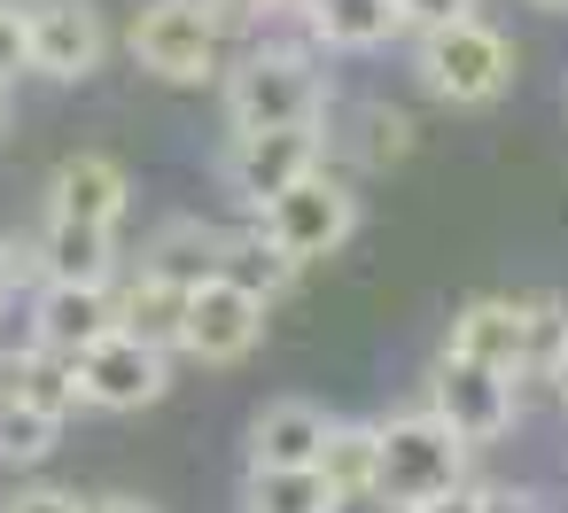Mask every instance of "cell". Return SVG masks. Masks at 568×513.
I'll return each instance as SVG.
<instances>
[{"label":"cell","instance_id":"1","mask_svg":"<svg viewBox=\"0 0 568 513\" xmlns=\"http://www.w3.org/2000/svg\"><path fill=\"white\" fill-rule=\"evenodd\" d=\"M335 110H343L335 71H327V55L312 48V32H304L296 9H281V17L234 55V71L219 79V117H226V133H296V125H327Z\"/></svg>","mask_w":568,"mask_h":513},{"label":"cell","instance_id":"2","mask_svg":"<svg viewBox=\"0 0 568 513\" xmlns=\"http://www.w3.org/2000/svg\"><path fill=\"white\" fill-rule=\"evenodd\" d=\"M118 48L149 86H172V94H203V86L219 94V79L242 55V40L203 9V0H133Z\"/></svg>","mask_w":568,"mask_h":513},{"label":"cell","instance_id":"3","mask_svg":"<svg viewBox=\"0 0 568 513\" xmlns=\"http://www.w3.org/2000/svg\"><path fill=\"white\" fill-rule=\"evenodd\" d=\"M405 71H413V86H420L436 110H490V102L514 94L521 48H514L490 17H459V24H444V32L405 40Z\"/></svg>","mask_w":568,"mask_h":513},{"label":"cell","instance_id":"4","mask_svg":"<svg viewBox=\"0 0 568 513\" xmlns=\"http://www.w3.org/2000/svg\"><path fill=\"white\" fill-rule=\"evenodd\" d=\"M250 226H257L281 257H296V265L312 273V265H327V257H343V249H351V234L366 226V195H358V179H351V172L320 164V172H304L288 195H273Z\"/></svg>","mask_w":568,"mask_h":513},{"label":"cell","instance_id":"5","mask_svg":"<svg viewBox=\"0 0 568 513\" xmlns=\"http://www.w3.org/2000/svg\"><path fill=\"white\" fill-rule=\"evenodd\" d=\"M374 435H382V490H389L397 505H428L436 490H452V482L475 474V451H467L420 397L397 404V412H374Z\"/></svg>","mask_w":568,"mask_h":513},{"label":"cell","instance_id":"6","mask_svg":"<svg viewBox=\"0 0 568 513\" xmlns=\"http://www.w3.org/2000/svg\"><path fill=\"white\" fill-rule=\"evenodd\" d=\"M335 164L327 125H296V133H226L219 148V187L234 203V218H257L273 195H288L304 172Z\"/></svg>","mask_w":568,"mask_h":513},{"label":"cell","instance_id":"7","mask_svg":"<svg viewBox=\"0 0 568 513\" xmlns=\"http://www.w3.org/2000/svg\"><path fill=\"white\" fill-rule=\"evenodd\" d=\"M24 40H32V79L48 86H94L118 55L102 0H24Z\"/></svg>","mask_w":568,"mask_h":513},{"label":"cell","instance_id":"8","mask_svg":"<svg viewBox=\"0 0 568 513\" xmlns=\"http://www.w3.org/2000/svg\"><path fill=\"white\" fill-rule=\"evenodd\" d=\"M265 327H273V304L234 288V280H203L187 296V319H180V366H203V373H234L265 350Z\"/></svg>","mask_w":568,"mask_h":513},{"label":"cell","instance_id":"9","mask_svg":"<svg viewBox=\"0 0 568 513\" xmlns=\"http://www.w3.org/2000/svg\"><path fill=\"white\" fill-rule=\"evenodd\" d=\"M420 404H428L467 451L506 443L514 420H521L514 373H490V366H467V358H444V350H436V366H428V381H420Z\"/></svg>","mask_w":568,"mask_h":513},{"label":"cell","instance_id":"10","mask_svg":"<svg viewBox=\"0 0 568 513\" xmlns=\"http://www.w3.org/2000/svg\"><path fill=\"white\" fill-rule=\"evenodd\" d=\"M71 366H79L87 412H110V420H133V412H149V404H164L172 381H180V358H172V350H149V342H133V335H118V327H110L94 350H79Z\"/></svg>","mask_w":568,"mask_h":513},{"label":"cell","instance_id":"11","mask_svg":"<svg viewBox=\"0 0 568 513\" xmlns=\"http://www.w3.org/2000/svg\"><path fill=\"white\" fill-rule=\"evenodd\" d=\"M327 148H335V172L382 179V172H405L420 156V117L405 102H389V94H366V102L327 117Z\"/></svg>","mask_w":568,"mask_h":513},{"label":"cell","instance_id":"12","mask_svg":"<svg viewBox=\"0 0 568 513\" xmlns=\"http://www.w3.org/2000/svg\"><path fill=\"white\" fill-rule=\"evenodd\" d=\"M40 218H79V226H118L125 234V218H133V172H125V156L71 148L48 172V187H40Z\"/></svg>","mask_w":568,"mask_h":513},{"label":"cell","instance_id":"13","mask_svg":"<svg viewBox=\"0 0 568 513\" xmlns=\"http://www.w3.org/2000/svg\"><path fill=\"white\" fill-rule=\"evenodd\" d=\"M110 327H118L110 280H102V288H87V280H32V296H24V342H40V350H55V358L94 350Z\"/></svg>","mask_w":568,"mask_h":513},{"label":"cell","instance_id":"14","mask_svg":"<svg viewBox=\"0 0 568 513\" xmlns=\"http://www.w3.org/2000/svg\"><path fill=\"white\" fill-rule=\"evenodd\" d=\"M327 428H335V412H327L320 397L281 389V397H265V404L250 412V428H242V466H312L320 443H327Z\"/></svg>","mask_w":568,"mask_h":513},{"label":"cell","instance_id":"15","mask_svg":"<svg viewBox=\"0 0 568 513\" xmlns=\"http://www.w3.org/2000/svg\"><path fill=\"white\" fill-rule=\"evenodd\" d=\"M32 280H118L125 273V234L118 226H79V218H40L32 226Z\"/></svg>","mask_w":568,"mask_h":513},{"label":"cell","instance_id":"16","mask_svg":"<svg viewBox=\"0 0 568 513\" xmlns=\"http://www.w3.org/2000/svg\"><path fill=\"white\" fill-rule=\"evenodd\" d=\"M444 358L514 373V366H521V288H483V296H467V304L444 319ZM514 389H521V381H514Z\"/></svg>","mask_w":568,"mask_h":513},{"label":"cell","instance_id":"17","mask_svg":"<svg viewBox=\"0 0 568 513\" xmlns=\"http://www.w3.org/2000/svg\"><path fill=\"white\" fill-rule=\"evenodd\" d=\"M110 296H118V335L149 342V350H180V319H187L195 288H180V280H164V273H149V265L125 257V273L110 280Z\"/></svg>","mask_w":568,"mask_h":513},{"label":"cell","instance_id":"18","mask_svg":"<svg viewBox=\"0 0 568 513\" xmlns=\"http://www.w3.org/2000/svg\"><path fill=\"white\" fill-rule=\"evenodd\" d=\"M219 249H226V226L203 218V211H180V218H156L149 226V242H141L133 265L180 280V288H203V280H219Z\"/></svg>","mask_w":568,"mask_h":513},{"label":"cell","instance_id":"19","mask_svg":"<svg viewBox=\"0 0 568 513\" xmlns=\"http://www.w3.org/2000/svg\"><path fill=\"white\" fill-rule=\"evenodd\" d=\"M304 32H312V48H320L327 63H335V55H382V48L405 40L397 0H312V9H304Z\"/></svg>","mask_w":568,"mask_h":513},{"label":"cell","instance_id":"20","mask_svg":"<svg viewBox=\"0 0 568 513\" xmlns=\"http://www.w3.org/2000/svg\"><path fill=\"white\" fill-rule=\"evenodd\" d=\"M0 381H9L32 412H48L55 428H71V420L87 412V397H79V366L55 358V350H40V342H9V350H0Z\"/></svg>","mask_w":568,"mask_h":513},{"label":"cell","instance_id":"21","mask_svg":"<svg viewBox=\"0 0 568 513\" xmlns=\"http://www.w3.org/2000/svg\"><path fill=\"white\" fill-rule=\"evenodd\" d=\"M219 280H234V288H250V296H265V304L281 311V304H288V288L304 280V265H296V257H281L250 218H234V226H226V249H219Z\"/></svg>","mask_w":568,"mask_h":513},{"label":"cell","instance_id":"22","mask_svg":"<svg viewBox=\"0 0 568 513\" xmlns=\"http://www.w3.org/2000/svg\"><path fill=\"white\" fill-rule=\"evenodd\" d=\"M312 474L327 482V497L382 490V435H374V420H358V412H335V428H327V443H320Z\"/></svg>","mask_w":568,"mask_h":513},{"label":"cell","instance_id":"23","mask_svg":"<svg viewBox=\"0 0 568 513\" xmlns=\"http://www.w3.org/2000/svg\"><path fill=\"white\" fill-rule=\"evenodd\" d=\"M560 358H568V296L560 288H521V366H514V381L552 389Z\"/></svg>","mask_w":568,"mask_h":513},{"label":"cell","instance_id":"24","mask_svg":"<svg viewBox=\"0 0 568 513\" xmlns=\"http://www.w3.org/2000/svg\"><path fill=\"white\" fill-rule=\"evenodd\" d=\"M55 451H63V428H55L48 412H32L9 381H0V466L32 474V466H48Z\"/></svg>","mask_w":568,"mask_h":513},{"label":"cell","instance_id":"25","mask_svg":"<svg viewBox=\"0 0 568 513\" xmlns=\"http://www.w3.org/2000/svg\"><path fill=\"white\" fill-rule=\"evenodd\" d=\"M242 513H327V482L312 466H242Z\"/></svg>","mask_w":568,"mask_h":513},{"label":"cell","instance_id":"26","mask_svg":"<svg viewBox=\"0 0 568 513\" xmlns=\"http://www.w3.org/2000/svg\"><path fill=\"white\" fill-rule=\"evenodd\" d=\"M32 79V40H24V0H0V86Z\"/></svg>","mask_w":568,"mask_h":513},{"label":"cell","instance_id":"27","mask_svg":"<svg viewBox=\"0 0 568 513\" xmlns=\"http://www.w3.org/2000/svg\"><path fill=\"white\" fill-rule=\"evenodd\" d=\"M459 17H483V0H397V24H405V40L444 32V24H459Z\"/></svg>","mask_w":568,"mask_h":513},{"label":"cell","instance_id":"28","mask_svg":"<svg viewBox=\"0 0 568 513\" xmlns=\"http://www.w3.org/2000/svg\"><path fill=\"white\" fill-rule=\"evenodd\" d=\"M0 513H87V497L71 482H17L0 497Z\"/></svg>","mask_w":568,"mask_h":513},{"label":"cell","instance_id":"29","mask_svg":"<svg viewBox=\"0 0 568 513\" xmlns=\"http://www.w3.org/2000/svg\"><path fill=\"white\" fill-rule=\"evenodd\" d=\"M203 9H211V17H219V24L242 40V48H250V40H257V32L281 17V0H203Z\"/></svg>","mask_w":568,"mask_h":513},{"label":"cell","instance_id":"30","mask_svg":"<svg viewBox=\"0 0 568 513\" xmlns=\"http://www.w3.org/2000/svg\"><path fill=\"white\" fill-rule=\"evenodd\" d=\"M24 296H32V249L17 234H0V311L24 304Z\"/></svg>","mask_w":568,"mask_h":513},{"label":"cell","instance_id":"31","mask_svg":"<svg viewBox=\"0 0 568 513\" xmlns=\"http://www.w3.org/2000/svg\"><path fill=\"white\" fill-rule=\"evenodd\" d=\"M413 513H490V482H483V474H467V482L436 490V497H428V505H413Z\"/></svg>","mask_w":568,"mask_h":513},{"label":"cell","instance_id":"32","mask_svg":"<svg viewBox=\"0 0 568 513\" xmlns=\"http://www.w3.org/2000/svg\"><path fill=\"white\" fill-rule=\"evenodd\" d=\"M87 513H164L149 490H87Z\"/></svg>","mask_w":568,"mask_h":513},{"label":"cell","instance_id":"33","mask_svg":"<svg viewBox=\"0 0 568 513\" xmlns=\"http://www.w3.org/2000/svg\"><path fill=\"white\" fill-rule=\"evenodd\" d=\"M327 513H413V505H397L389 490H351V497H327Z\"/></svg>","mask_w":568,"mask_h":513},{"label":"cell","instance_id":"34","mask_svg":"<svg viewBox=\"0 0 568 513\" xmlns=\"http://www.w3.org/2000/svg\"><path fill=\"white\" fill-rule=\"evenodd\" d=\"M490 513H552V505H545L537 490H498V482H490Z\"/></svg>","mask_w":568,"mask_h":513},{"label":"cell","instance_id":"35","mask_svg":"<svg viewBox=\"0 0 568 513\" xmlns=\"http://www.w3.org/2000/svg\"><path fill=\"white\" fill-rule=\"evenodd\" d=\"M9 125H17V86H0V141H9Z\"/></svg>","mask_w":568,"mask_h":513},{"label":"cell","instance_id":"36","mask_svg":"<svg viewBox=\"0 0 568 513\" xmlns=\"http://www.w3.org/2000/svg\"><path fill=\"white\" fill-rule=\"evenodd\" d=\"M552 404L568 412V358H560V373H552Z\"/></svg>","mask_w":568,"mask_h":513},{"label":"cell","instance_id":"37","mask_svg":"<svg viewBox=\"0 0 568 513\" xmlns=\"http://www.w3.org/2000/svg\"><path fill=\"white\" fill-rule=\"evenodd\" d=\"M521 9H537V17H568V0H521Z\"/></svg>","mask_w":568,"mask_h":513},{"label":"cell","instance_id":"38","mask_svg":"<svg viewBox=\"0 0 568 513\" xmlns=\"http://www.w3.org/2000/svg\"><path fill=\"white\" fill-rule=\"evenodd\" d=\"M281 9H296V17H304V9H312V0H281Z\"/></svg>","mask_w":568,"mask_h":513}]
</instances>
